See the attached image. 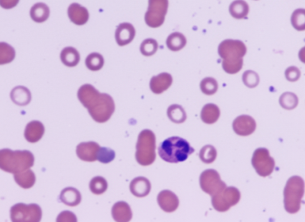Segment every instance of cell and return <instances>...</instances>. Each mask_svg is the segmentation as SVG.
<instances>
[{
  "instance_id": "obj_15",
  "label": "cell",
  "mask_w": 305,
  "mask_h": 222,
  "mask_svg": "<svg viewBox=\"0 0 305 222\" xmlns=\"http://www.w3.org/2000/svg\"><path fill=\"white\" fill-rule=\"evenodd\" d=\"M135 36L134 26L129 23L119 25L115 32V39L119 46H125L133 40Z\"/></svg>"
},
{
  "instance_id": "obj_17",
  "label": "cell",
  "mask_w": 305,
  "mask_h": 222,
  "mask_svg": "<svg viewBox=\"0 0 305 222\" xmlns=\"http://www.w3.org/2000/svg\"><path fill=\"white\" fill-rule=\"evenodd\" d=\"M68 13L71 22L76 25H84L89 19L88 10L78 3L71 5L69 7Z\"/></svg>"
},
{
  "instance_id": "obj_20",
  "label": "cell",
  "mask_w": 305,
  "mask_h": 222,
  "mask_svg": "<svg viewBox=\"0 0 305 222\" xmlns=\"http://www.w3.org/2000/svg\"><path fill=\"white\" fill-rule=\"evenodd\" d=\"M112 215L116 221L127 222L131 220L132 212L129 205L121 201L117 202L112 207Z\"/></svg>"
},
{
  "instance_id": "obj_33",
  "label": "cell",
  "mask_w": 305,
  "mask_h": 222,
  "mask_svg": "<svg viewBox=\"0 0 305 222\" xmlns=\"http://www.w3.org/2000/svg\"><path fill=\"white\" fill-rule=\"evenodd\" d=\"M279 102L283 108L286 110H293L297 107L299 103V99L297 95L293 92H287L281 95Z\"/></svg>"
},
{
  "instance_id": "obj_35",
  "label": "cell",
  "mask_w": 305,
  "mask_h": 222,
  "mask_svg": "<svg viewBox=\"0 0 305 222\" xmlns=\"http://www.w3.org/2000/svg\"><path fill=\"white\" fill-rule=\"evenodd\" d=\"M199 157L205 163H213L217 157V150L211 145H205L200 151Z\"/></svg>"
},
{
  "instance_id": "obj_42",
  "label": "cell",
  "mask_w": 305,
  "mask_h": 222,
  "mask_svg": "<svg viewBox=\"0 0 305 222\" xmlns=\"http://www.w3.org/2000/svg\"><path fill=\"white\" fill-rule=\"evenodd\" d=\"M77 220V217L73 212L66 210L61 212L56 219L58 222H76Z\"/></svg>"
},
{
  "instance_id": "obj_14",
  "label": "cell",
  "mask_w": 305,
  "mask_h": 222,
  "mask_svg": "<svg viewBox=\"0 0 305 222\" xmlns=\"http://www.w3.org/2000/svg\"><path fill=\"white\" fill-rule=\"evenodd\" d=\"M157 200L159 206L167 213L176 210L180 204L177 195L170 190L161 191L158 195Z\"/></svg>"
},
{
  "instance_id": "obj_31",
  "label": "cell",
  "mask_w": 305,
  "mask_h": 222,
  "mask_svg": "<svg viewBox=\"0 0 305 222\" xmlns=\"http://www.w3.org/2000/svg\"><path fill=\"white\" fill-rule=\"evenodd\" d=\"M89 189L95 195H101L108 190V184L104 177L97 176L92 179L89 185Z\"/></svg>"
},
{
  "instance_id": "obj_21",
  "label": "cell",
  "mask_w": 305,
  "mask_h": 222,
  "mask_svg": "<svg viewBox=\"0 0 305 222\" xmlns=\"http://www.w3.org/2000/svg\"><path fill=\"white\" fill-rule=\"evenodd\" d=\"M59 200L68 206H77L81 203L82 200L81 194L77 189L75 188H66L62 191L59 196Z\"/></svg>"
},
{
  "instance_id": "obj_11",
  "label": "cell",
  "mask_w": 305,
  "mask_h": 222,
  "mask_svg": "<svg viewBox=\"0 0 305 222\" xmlns=\"http://www.w3.org/2000/svg\"><path fill=\"white\" fill-rule=\"evenodd\" d=\"M200 185L201 190L211 197L220 193L227 187L226 184L221 180L220 174L214 170H207L202 172L200 177Z\"/></svg>"
},
{
  "instance_id": "obj_19",
  "label": "cell",
  "mask_w": 305,
  "mask_h": 222,
  "mask_svg": "<svg viewBox=\"0 0 305 222\" xmlns=\"http://www.w3.org/2000/svg\"><path fill=\"white\" fill-rule=\"evenodd\" d=\"M151 184L147 178L142 177L135 178L129 185L131 193L137 197H144L150 193Z\"/></svg>"
},
{
  "instance_id": "obj_37",
  "label": "cell",
  "mask_w": 305,
  "mask_h": 222,
  "mask_svg": "<svg viewBox=\"0 0 305 222\" xmlns=\"http://www.w3.org/2000/svg\"><path fill=\"white\" fill-rule=\"evenodd\" d=\"M158 48V44L154 39H145L140 46L141 54L145 56H151L155 54Z\"/></svg>"
},
{
  "instance_id": "obj_30",
  "label": "cell",
  "mask_w": 305,
  "mask_h": 222,
  "mask_svg": "<svg viewBox=\"0 0 305 222\" xmlns=\"http://www.w3.org/2000/svg\"><path fill=\"white\" fill-rule=\"evenodd\" d=\"M104 58L97 52L91 53L85 59V65L89 70L98 71L104 67Z\"/></svg>"
},
{
  "instance_id": "obj_5",
  "label": "cell",
  "mask_w": 305,
  "mask_h": 222,
  "mask_svg": "<svg viewBox=\"0 0 305 222\" xmlns=\"http://www.w3.org/2000/svg\"><path fill=\"white\" fill-rule=\"evenodd\" d=\"M156 157V136L149 129H144L138 135L136 145V160L140 165L147 166L154 163Z\"/></svg>"
},
{
  "instance_id": "obj_4",
  "label": "cell",
  "mask_w": 305,
  "mask_h": 222,
  "mask_svg": "<svg viewBox=\"0 0 305 222\" xmlns=\"http://www.w3.org/2000/svg\"><path fill=\"white\" fill-rule=\"evenodd\" d=\"M304 188V182L299 176H293L287 181L284 190V204L288 213H296L300 210Z\"/></svg>"
},
{
  "instance_id": "obj_7",
  "label": "cell",
  "mask_w": 305,
  "mask_h": 222,
  "mask_svg": "<svg viewBox=\"0 0 305 222\" xmlns=\"http://www.w3.org/2000/svg\"><path fill=\"white\" fill-rule=\"evenodd\" d=\"M168 5V0H148L145 22L149 27L157 28L164 24Z\"/></svg>"
},
{
  "instance_id": "obj_13",
  "label": "cell",
  "mask_w": 305,
  "mask_h": 222,
  "mask_svg": "<svg viewBox=\"0 0 305 222\" xmlns=\"http://www.w3.org/2000/svg\"><path fill=\"white\" fill-rule=\"evenodd\" d=\"M100 147L97 142H81L76 147V155L81 160L93 162L97 160V154Z\"/></svg>"
},
{
  "instance_id": "obj_2",
  "label": "cell",
  "mask_w": 305,
  "mask_h": 222,
  "mask_svg": "<svg viewBox=\"0 0 305 222\" xmlns=\"http://www.w3.org/2000/svg\"><path fill=\"white\" fill-rule=\"evenodd\" d=\"M34 154L29 150L13 151L9 148L0 151V168L13 174L27 171L34 164Z\"/></svg>"
},
{
  "instance_id": "obj_36",
  "label": "cell",
  "mask_w": 305,
  "mask_h": 222,
  "mask_svg": "<svg viewBox=\"0 0 305 222\" xmlns=\"http://www.w3.org/2000/svg\"><path fill=\"white\" fill-rule=\"evenodd\" d=\"M218 88V82L213 78H206L200 82L201 91L206 95H212L216 93Z\"/></svg>"
},
{
  "instance_id": "obj_12",
  "label": "cell",
  "mask_w": 305,
  "mask_h": 222,
  "mask_svg": "<svg viewBox=\"0 0 305 222\" xmlns=\"http://www.w3.org/2000/svg\"><path fill=\"white\" fill-rule=\"evenodd\" d=\"M257 124L255 119L248 115H241L233 122V128L235 134L240 136L250 135L256 129Z\"/></svg>"
},
{
  "instance_id": "obj_29",
  "label": "cell",
  "mask_w": 305,
  "mask_h": 222,
  "mask_svg": "<svg viewBox=\"0 0 305 222\" xmlns=\"http://www.w3.org/2000/svg\"><path fill=\"white\" fill-rule=\"evenodd\" d=\"M167 115L169 119L175 124L183 123L187 119V115L182 106L172 104L168 107Z\"/></svg>"
},
{
  "instance_id": "obj_26",
  "label": "cell",
  "mask_w": 305,
  "mask_h": 222,
  "mask_svg": "<svg viewBox=\"0 0 305 222\" xmlns=\"http://www.w3.org/2000/svg\"><path fill=\"white\" fill-rule=\"evenodd\" d=\"M14 180L16 184L21 188L29 189L34 186L36 177L34 172L28 170L21 173L14 174Z\"/></svg>"
},
{
  "instance_id": "obj_24",
  "label": "cell",
  "mask_w": 305,
  "mask_h": 222,
  "mask_svg": "<svg viewBox=\"0 0 305 222\" xmlns=\"http://www.w3.org/2000/svg\"><path fill=\"white\" fill-rule=\"evenodd\" d=\"M61 61L68 67H75L80 61V54L74 47H66L61 53Z\"/></svg>"
},
{
  "instance_id": "obj_23",
  "label": "cell",
  "mask_w": 305,
  "mask_h": 222,
  "mask_svg": "<svg viewBox=\"0 0 305 222\" xmlns=\"http://www.w3.org/2000/svg\"><path fill=\"white\" fill-rule=\"evenodd\" d=\"M220 117V110L217 105L210 103L206 104L201 112V119L204 123L214 124Z\"/></svg>"
},
{
  "instance_id": "obj_38",
  "label": "cell",
  "mask_w": 305,
  "mask_h": 222,
  "mask_svg": "<svg viewBox=\"0 0 305 222\" xmlns=\"http://www.w3.org/2000/svg\"><path fill=\"white\" fill-rule=\"evenodd\" d=\"M115 156V151L108 147H100L97 154V160L104 164L111 163Z\"/></svg>"
},
{
  "instance_id": "obj_1",
  "label": "cell",
  "mask_w": 305,
  "mask_h": 222,
  "mask_svg": "<svg viewBox=\"0 0 305 222\" xmlns=\"http://www.w3.org/2000/svg\"><path fill=\"white\" fill-rule=\"evenodd\" d=\"M78 98L88 109L92 119L103 124L111 119L115 110L114 99L110 95L100 93L91 84L81 86L78 91Z\"/></svg>"
},
{
  "instance_id": "obj_32",
  "label": "cell",
  "mask_w": 305,
  "mask_h": 222,
  "mask_svg": "<svg viewBox=\"0 0 305 222\" xmlns=\"http://www.w3.org/2000/svg\"><path fill=\"white\" fill-rule=\"evenodd\" d=\"M15 50L6 42L0 43V65L9 64L15 58Z\"/></svg>"
},
{
  "instance_id": "obj_39",
  "label": "cell",
  "mask_w": 305,
  "mask_h": 222,
  "mask_svg": "<svg viewBox=\"0 0 305 222\" xmlns=\"http://www.w3.org/2000/svg\"><path fill=\"white\" fill-rule=\"evenodd\" d=\"M243 81L247 87L253 88L256 87L260 83V77L256 72L247 71L243 75Z\"/></svg>"
},
{
  "instance_id": "obj_22",
  "label": "cell",
  "mask_w": 305,
  "mask_h": 222,
  "mask_svg": "<svg viewBox=\"0 0 305 222\" xmlns=\"http://www.w3.org/2000/svg\"><path fill=\"white\" fill-rule=\"evenodd\" d=\"M11 98L14 103L20 106H25L30 103L32 96L29 89L24 86H18L12 89Z\"/></svg>"
},
{
  "instance_id": "obj_9",
  "label": "cell",
  "mask_w": 305,
  "mask_h": 222,
  "mask_svg": "<svg viewBox=\"0 0 305 222\" xmlns=\"http://www.w3.org/2000/svg\"><path fill=\"white\" fill-rule=\"evenodd\" d=\"M247 48L244 43L240 40L226 39L218 47V54L224 61L237 62L243 61Z\"/></svg>"
},
{
  "instance_id": "obj_40",
  "label": "cell",
  "mask_w": 305,
  "mask_h": 222,
  "mask_svg": "<svg viewBox=\"0 0 305 222\" xmlns=\"http://www.w3.org/2000/svg\"><path fill=\"white\" fill-rule=\"evenodd\" d=\"M243 61L237 62H230L223 60L222 66L225 72L228 74H235L239 72L243 68Z\"/></svg>"
},
{
  "instance_id": "obj_10",
  "label": "cell",
  "mask_w": 305,
  "mask_h": 222,
  "mask_svg": "<svg viewBox=\"0 0 305 222\" xmlns=\"http://www.w3.org/2000/svg\"><path fill=\"white\" fill-rule=\"evenodd\" d=\"M251 164L257 174L267 177L273 173L275 168V160L270 155L269 150L265 148H259L255 151Z\"/></svg>"
},
{
  "instance_id": "obj_43",
  "label": "cell",
  "mask_w": 305,
  "mask_h": 222,
  "mask_svg": "<svg viewBox=\"0 0 305 222\" xmlns=\"http://www.w3.org/2000/svg\"><path fill=\"white\" fill-rule=\"evenodd\" d=\"M19 0H0V5L3 9H11L18 5Z\"/></svg>"
},
{
  "instance_id": "obj_16",
  "label": "cell",
  "mask_w": 305,
  "mask_h": 222,
  "mask_svg": "<svg viewBox=\"0 0 305 222\" xmlns=\"http://www.w3.org/2000/svg\"><path fill=\"white\" fill-rule=\"evenodd\" d=\"M172 76L168 73H162L158 76H152L150 82V88L156 94H160L167 91L172 84Z\"/></svg>"
},
{
  "instance_id": "obj_18",
  "label": "cell",
  "mask_w": 305,
  "mask_h": 222,
  "mask_svg": "<svg viewBox=\"0 0 305 222\" xmlns=\"http://www.w3.org/2000/svg\"><path fill=\"white\" fill-rule=\"evenodd\" d=\"M45 132V128L41 122L33 121L26 125L24 136L30 143H36L41 140Z\"/></svg>"
},
{
  "instance_id": "obj_8",
  "label": "cell",
  "mask_w": 305,
  "mask_h": 222,
  "mask_svg": "<svg viewBox=\"0 0 305 222\" xmlns=\"http://www.w3.org/2000/svg\"><path fill=\"white\" fill-rule=\"evenodd\" d=\"M241 194L237 188L226 187L220 193L212 197V204L215 210L220 212L228 211L239 202Z\"/></svg>"
},
{
  "instance_id": "obj_28",
  "label": "cell",
  "mask_w": 305,
  "mask_h": 222,
  "mask_svg": "<svg viewBox=\"0 0 305 222\" xmlns=\"http://www.w3.org/2000/svg\"><path fill=\"white\" fill-rule=\"evenodd\" d=\"M187 44V39L180 32L172 33L167 39V45L171 51H178L183 48Z\"/></svg>"
},
{
  "instance_id": "obj_3",
  "label": "cell",
  "mask_w": 305,
  "mask_h": 222,
  "mask_svg": "<svg viewBox=\"0 0 305 222\" xmlns=\"http://www.w3.org/2000/svg\"><path fill=\"white\" fill-rule=\"evenodd\" d=\"M194 149L185 139L178 137L168 138L158 148L159 156L166 162L178 163L187 160Z\"/></svg>"
},
{
  "instance_id": "obj_34",
  "label": "cell",
  "mask_w": 305,
  "mask_h": 222,
  "mask_svg": "<svg viewBox=\"0 0 305 222\" xmlns=\"http://www.w3.org/2000/svg\"><path fill=\"white\" fill-rule=\"evenodd\" d=\"M291 23L297 31H305V9H298L294 11L291 15Z\"/></svg>"
},
{
  "instance_id": "obj_41",
  "label": "cell",
  "mask_w": 305,
  "mask_h": 222,
  "mask_svg": "<svg viewBox=\"0 0 305 222\" xmlns=\"http://www.w3.org/2000/svg\"><path fill=\"white\" fill-rule=\"evenodd\" d=\"M301 73L299 69L295 66L288 68L285 72V76L288 81L296 82L300 77Z\"/></svg>"
},
{
  "instance_id": "obj_44",
  "label": "cell",
  "mask_w": 305,
  "mask_h": 222,
  "mask_svg": "<svg viewBox=\"0 0 305 222\" xmlns=\"http://www.w3.org/2000/svg\"><path fill=\"white\" fill-rule=\"evenodd\" d=\"M300 61L305 64V47L300 49L299 52Z\"/></svg>"
},
{
  "instance_id": "obj_25",
  "label": "cell",
  "mask_w": 305,
  "mask_h": 222,
  "mask_svg": "<svg viewBox=\"0 0 305 222\" xmlns=\"http://www.w3.org/2000/svg\"><path fill=\"white\" fill-rule=\"evenodd\" d=\"M30 15L33 21L36 23H42L48 19L49 9L48 6L42 3H36L32 7Z\"/></svg>"
},
{
  "instance_id": "obj_27",
  "label": "cell",
  "mask_w": 305,
  "mask_h": 222,
  "mask_svg": "<svg viewBox=\"0 0 305 222\" xmlns=\"http://www.w3.org/2000/svg\"><path fill=\"white\" fill-rule=\"evenodd\" d=\"M229 11L233 18L241 19L247 16L249 12V7L244 0H235L230 5Z\"/></svg>"
},
{
  "instance_id": "obj_6",
  "label": "cell",
  "mask_w": 305,
  "mask_h": 222,
  "mask_svg": "<svg viewBox=\"0 0 305 222\" xmlns=\"http://www.w3.org/2000/svg\"><path fill=\"white\" fill-rule=\"evenodd\" d=\"M41 208L36 204H16L11 208V218L13 222H39L42 218Z\"/></svg>"
}]
</instances>
